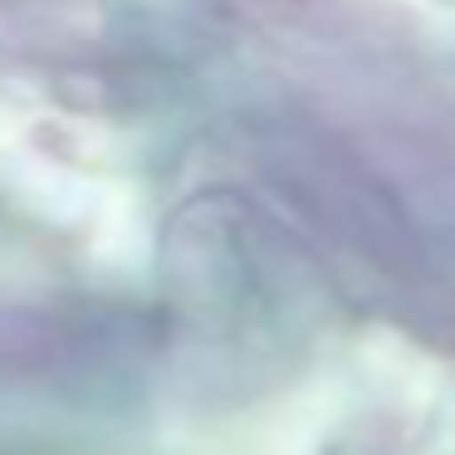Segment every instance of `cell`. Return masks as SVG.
I'll return each instance as SVG.
<instances>
[{"label":"cell","instance_id":"6da1fadb","mask_svg":"<svg viewBox=\"0 0 455 455\" xmlns=\"http://www.w3.org/2000/svg\"><path fill=\"white\" fill-rule=\"evenodd\" d=\"M265 177L323 230L392 279L421 269V235L392 187L343 138L308 123H279L259 138Z\"/></svg>","mask_w":455,"mask_h":455}]
</instances>
